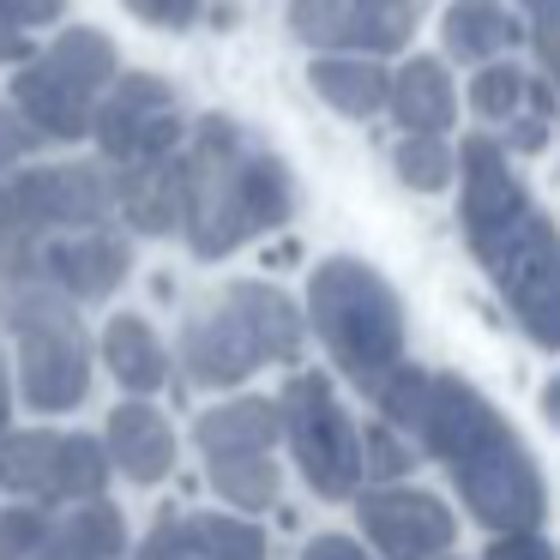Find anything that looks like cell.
<instances>
[{
  "instance_id": "obj_17",
  "label": "cell",
  "mask_w": 560,
  "mask_h": 560,
  "mask_svg": "<svg viewBox=\"0 0 560 560\" xmlns=\"http://www.w3.org/2000/svg\"><path fill=\"white\" fill-rule=\"evenodd\" d=\"M283 434V410L271 398H235L218 404L194 422V440L206 458H235V452H271Z\"/></svg>"
},
{
  "instance_id": "obj_27",
  "label": "cell",
  "mask_w": 560,
  "mask_h": 560,
  "mask_svg": "<svg viewBox=\"0 0 560 560\" xmlns=\"http://www.w3.org/2000/svg\"><path fill=\"white\" fill-rule=\"evenodd\" d=\"M194 536L206 560H266V530L247 518H223V512H194Z\"/></svg>"
},
{
  "instance_id": "obj_9",
  "label": "cell",
  "mask_w": 560,
  "mask_h": 560,
  "mask_svg": "<svg viewBox=\"0 0 560 560\" xmlns=\"http://www.w3.org/2000/svg\"><path fill=\"white\" fill-rule=\"evenodd\" d=\"M115 182L97 163H61V170H31L13 187H0V242H31L43 230H97L115 206Z\"/></svg>"
},
{
  "instance_id": "obj_21",
  "label": "cell",
  "mask_w": 560,
  "mask_h": 560,
  "mask_svg": "<svg viewBox=\"0 0 560 560\" xmlns=\"http://www.w3.org/2000/svg\"><path fill=\"white\" fill-rule=\"evenodd\" d=\"M61 446L67 434H7L0 440V482L37 500H61Z\"/></svg>"
},
{
  "instance_id": "obj_25",
  "label": "cell",
  "mask_w": 560,
  "mask_h": 560,
  "mask_svg": "<svg viewBox=\"0 0 560 560\" xmlns=\"http://www.w3.org/2000/svg\"><path fill=\"white\" fill-rule=\"evenodd\" d=\"M428 392H434V374H428V368H416V362H404L398 374H392L386 386L374 392V404H380V416H386V428H398L410 446H416V428H422Z\"/></svg>"
},
{
  "instance_id": "obj_18",
  "label": "cell",
  "mask_w": 560,
  "mask_h": 560,
  "mask_svg": "<svg viewBox=\"0 0 560 560\" xmlns=\"http://www.w3.org/2000/svg\"><path fill=\"white\" fill-rule=\"evenodd\" d=\"M307 79H314L319 97L338 115H350V121H368V115H380L392 103V73L380 61H368V55H319V61L307 67Z\"/></svg>"
},
{
  "instance_id": "obj_22",
  "label": "cell",
  "mask_w": 560,
  "mask_h": 560,
  "mask_svg": "<svg viewBox=\"0 0 560 560\" xmlns=\"http://www.w3.org/2000/svg\"><path fill=\"white\" fill-rule=\"evenodd\" d=\"M206 464H211V488L235 512H266L278 500V464H271V452H235V458H206Z\"/></svg>"
},
{
  "instance_id": "obj_28",
  "label": "cell",
  "mask_w": 560,
  "mask_h": 560,
  "mask_svg": "<svg viewBox=\"0 0 560 560\" xmlns=\"http://www.w3.org/2000/svg\"><path fill=\"white\" fill-rule=\"evenodd\" d=\"M109 482V446H97L91 434H67L61 446V500H103Z\"/></svg>"
},
{
  "instance_id": "obj_20",
  "label": "cell",
  "mask_w": 560,
  "mask_h": 560,
  "mask_svg": "<svg viewBox=\"0 0 560 560\" xmlns=\"http://www.w3.org/2000/svg\"><path fill=\"white\" fill-rule=\"evenodd\" d=\"M103 362H109V374L121 380L127 392H158L163 380H170V355H163L158 331L139 314H115L109 326H103Z\"/></svg>"
},
{
  "instance_id": "obj_29",
  "label": "cell",
  "mask_w": 560,
  "mask_h": 560,
  "mask_svg": "<svg viewBox=\"0 0 560 560\" xmlns=\"http://www.w3.org/2000/svg\"><path fill=\"white\" fill-rule=\"evenodd\" d=\"M362 470L374 476L380 488L404 482V476H410V440H404L398 428H386V422L362 428Z\"/></svg>"
},
{
  "instance_id": "obj_41",
  "label": "cell",
  "mask_w": 560,
  "mask_h": 560,
  "mask_svg": "<svg viewBox=\"0 0 560 560\" xmlns=\"http://www.w3.org/2000/svg\"><path fill=\"white\" fill-rule=\"evenodd\" d=\"M37 560H85V555H73V548H61V542H55V530H49V548H43Z\"/></svg>"
},
{
  "instance_id": "obj_43",
  "label": "cell",
  "mask_w": 560,
  "mask_h": 560,
  "mask_svg": "<svg viewBox=\"0 0 560 560\" xmlns=\"http://www.w3.org/2000/svg\"><path fill=\"white\" fill-rule=\"evenodd\" d=\"M440 560H458V555H440Z\"/></svg>"
},
{
  "instance_id": "obj_31",
  "label": "cell",
  "mask_w": 560,
  "mask_h": 560,
  "mask_svg": "<svg viewBox=\"0 0 560 560\" xmlns=\"http://www.w3.org/2000/svg\"><path fill=\"white\" fill-rule=\"evenodd\" d=\"M43 542H49V512L37 506L0 512V560H31Z\"/></svg>"
},
{
  "instance_id": "obj_32",
  "label": "cell",
  "mask_w": 560,
  "mask_h": 560,
  "mask_svg": "<svg viewBox=\"0 0 560 560\" xmlns=\"http://www.w3.org/2000/svg\"><path fill=\"white\" fill-rule=\"evenodd\" d=\"M139 560H206V548H199V536H194V518L163 512L158 530H151L145 548H139Z\"/></svg>"
},
{
  "instance_id": "obj_37",
  "label": "cell",
  "mask_w": 560,
  "mask_h": 560,
  "mask_svg": "<svg viewBox=\"0 0 560 560\" xmlns=\"http://www.w3.org/2000/svg\"><path fill=\"white\" fill-rule=\"evenodd\" d=\"M61 7H67V0H0V13L13 19L19 31H25V25H49Z\"/></svg>"
},
{
  "instance_id": "obj_15",
  "label": "cell",
  "mask_w": 560,
  "mask_h": 560,
  "mask_svg": "<svg viewBox=\"0 0 560 560\" xmlns=\"http://www.w3.org/2000/svg\"><path fill=\"white\" fill-rule=\"evenodd\" d=\"M518 19L506 13V0H452L446 13H440V43H446L452 61L464 67H488L500 55H512L518 43Z\"/></svg>"
},
{
  "instance_id": "obj_30",
  "label": "cell",
  "mask_w": 560,
  "mask_h": 560,
  "mask_svg": "<svg viewBox=\"0 0 560 560\" xmlns=\"http://www.w3.org/2000/svg\"><path fill=\"white\" fill-rule=\"evenodd\" d=\"M524 13V37H530L536 61H542L548 85L560 91V0H518Z\"/></svg>"
},
{
  "instance_id": "obj_3",
  "label": "cell",
  "mask_w": 560,
  "mask_h": 560,
  "mask_svg": "<svg viewBox=\"0 0 560 560\" xmlns=\"http://www.w3.org/2000/svg\"><path fill=\"white\" fill-rule=\"evenodd\" d=\"M295 182L278 151H266L230 115H206L194 127V151L182 158V223L199 259H223L242 242L290 223Z\"/></svg>"
},
{
  "instance_id": "obj_10",
  "label": "cell",
  "mask_w": 560,
  "mask_h": 560,
  "mask_svg": "<svg viewBox=\"0 0 560 560\" xmlns=\"http://www.w3.org/2000/svg\"><path fill=\"white\" fill-rule=\"evenodd\" d=\"M91 127H97V145L109 151V163L139 170V163L175 158V145H182V103H175V91L158 73H121Z\"/></svg>"
},
{
  "instance_id": "obj_19",
  "label": "cell",
  "mask_w": 560,
  "mask_h": 560,
  "mask_svg": "<svg viewBox=\"0 0 560 560\" xmlns=\"http://www.w3.org/2000/svg\"><path fill=\"white\" fill-rule=\"evenodd\" d=\"M115 194H121L133 230L145 235H170L182 223V158H163V163H139V170L115 175Z\"/></svg>"
},
{
  "instance_id": "obj_6",
  "label": "cell",
  "mask_w": 560,
  "mask_h": 560,
  "mask_svg": "<svg viewBox=\"0 0 560 560\" xmlns=\"http://www.w3.org/2000/svg\"><path fill=\"white\" fill-rule=\"evenodd\" d=\"M115 67L121 61H115V43L103 31H67L43 61L25 67V79L13 85V103L37 139H79L91 133L109 85L121 79Z\"/></svg>"
},
{
  "instance_id": "obj_26",
  "label": "cell",
  "mask_w": 560,
  "mask_h": 560,
  "mask_svg": "<svg viewBox=\"0 0 560 560\" xmlns=\"http://www.w3.org/2000/svg\"><path fill=\"white\" fill-rule=\"evenodd\" d=\"M524 91H530V73H518L512 61H488L482 73L470 79V109L482 121H518Z\"/></svg>"
},
{
  "instance_id": "obj_1",
  "label": "cell",
  "mask_w": 560,
  "mask_h": 560,
  "mask_svg": "<svg viewBox=\"0 0 560 560\" xmlns=\"http://www.w3.org/2000/svg\"><path fill=\"white\" fill-rule=\"evenodd\" d=\"M458 223L512 326L536 350L560 355V230L512 175L506 145L488 133L458 145Z\"/></svg>"
},
{
  "instance_id": "obj_5",
  "label": "cell",
  "mask_w": 560,
  "mask_h": 560,
  "mask_svg": "<svg viewBox=\"0 0 560 560\" xmlns=\"http://www.w3.org/2000/svg\"><path fill=\"white\" fill-rule=\"evenodd\" d=\"M302 307L271 283H230L182 331V368L194 386H242L266 362L302 355Z\"/></svg>"
},
{
  "instance_id": "obj_33",
  "label": "cell",
  "mask_w": 560,
  "mask_h": 560,
  "mask_svg": "<svg viewBox=\"0 0 560 560\" xmlns=\"http://www.w3.org/2000/svg\"><path fill=\"white\" fill-rule=\"evenodd\" d=\"M127 13H139L145 25H163V31H187L199 19V0H127Z\"/></svg>"
},
{
  "instance_id": "obj_39",
  "label": "cell",
  "mask_w": 560,
  "mask_h": 560,
  "mask_svg": "<svg viewBox=\"0 0 560 560\" xmlns=\"http://www.w3.org/2000/svg\"><path fill=\"white\" fill-rule=\"evenodd\" d=\"M19 55H25V31L0 13V61H19Z\"/></svg>"
},
{
  "instance_id": "obj_13",
  "label": "cell",
  "mask_w": 560,
  "mask_h": 560,
  "mask_svg": "<svg viewBox=\"0 0 560 560\" xmlns=\"http://www.w3.org/2000/svg\"><path fill=\"white\" fill-rule=\"evenodd\" d=\"M127 266H133V254H127V242L109 230H85V235H73V242L37 247V278L49 283V290H67L73 302H103V295H115L127 278Z\"/></svg>"
},
{
  "instance_id": "obj_24",
  "label": "cell",
  "mask_w": 560,
  "mask_h": 560,
  "mask_svg": "<svg viewBox=\"0 0 560 560\" xmlns=\"http://www.w3.org/2000/svg\"><path fill=\"white\" fill-rule=\"evenodd\" d=\"M392 170H398V182L416 187V194H446V187L458 182V151H452L446 139H398Z\"/></svg>"
},
{
  "instance_id": "obj_36",
  "label": "cell",
  "mask_w": 560,
  "mask_h": 560,
  "mask_svg": "<svg viewBox=\"0 0 560 560\" xmlns=\"http://www.w3.org/2000/svg\"><path fill=\"white\" fill-rule=\"evenodd\" d=\"M506 151H518V158H536V151H548V121H536V115H518V121H506Z\"/></svg>"
},
{
  "instance_id": "obj_12",
  "label": "cell",
  "mask_w": 560,
  "mask_h": 560,
  "mask_svg": "<svg viewBox=\"0 0 560 560\" xmlns=\"http://www.w3.org/2000/svg\"><path fill=\"white\" fill-rule=\"evenodd\" d=\"M355 512H362V536L386 560H440L458 542V512L410 482L368 488V494H355Z\"/></svg>"
},
{
  "instance_id": "obj_14",
  "label": "cell",
  "mask_w": 560,
  "mask_h": 560,
  "mask_svg": "<svg viewBox=\"0 0 560 560\" xmlns=\"http://www.w3.org/2000/svg\"><path fill=\"white\" fill-rule=\"evenodd\" d=\"M392 121L404 127V139H446V127L458 121V85H452L446 61L434 55H410L392 73Z\"/></svg>"
},
{
  "instance_id": "obj_11",
  "label": "cell",
  "mask_w": 560,
  "mask_h": 560,
  "mask_svg": "<svg viewBox=\"0 0 560 560\" xmlns=\"http://www.w3.org/2000/svg\"><path fill=\"white\" fill-rule=\"evenodd\" d=\"M422 7L416 0H290V31L326 55H398Z\"/></svg>"
},
{
  "instance_id": "obj_2",
  "label": "cell",
  "mask_w": 560,
  "mask_h": 560,
  "mask_svg": "<svg viewBox=\"0 0 560 560\" xmlns=\"http://www.w3.org/2000/svg\"><path fill=\"white\" fill-rule=\"evenodd\" d=\"M416 446L434 452L440 470L452 476L464 512L476 524H488L494 536L512 530H536L548 518V488L536 470L530 446L512 434V422L458 374H434L428 392L422 428H416Z\"/></svg>"
},
{
  "instance_id": "obj_23",
  "label": "cell",
  "mask_w": 560,
  "mask_h": 560,
  "mask_svg": "<svg viewBox=\"0 0 560 560\" xmlns=\"http://www.w3.org/2000/svg\"><path fill=\"white\" fill-rule=\"evenodd\" d=\"M55 542L73 548V555H85V560H115L127 548V524H121V512H115L109 500H85V506L55 530Z\"/></svg>"
},
{
  "instance_id": "obj_4",
  "label": "cell",
  "mask_w": 560,
  "mask_h": 560,
  "mask_svg": "<svg viewBox=\"0 0 560 560\" xmlns=\"http://www.w3.org/2000/svg\"><path fill=\"white\" fill-rule=\"evenodd\" d=\"M307 319L343 380H355L368 398L404 368V302L368 259H326L307 278Z\"/></svg>"
},
{
  "instance_id": "obj_8",
  "label": "cell",
  "mask_w": 560,
  "mask_h": 560,
  "mask_svg": "<svg viewBox=\"0 0 560 560\" xmlns=\"http://www.w3.org/2000/svg\"><path fill=\"white\" fill-rule=\"evenodd\" d=\"M283 410V440H290L295 464H302L307 488L319 500H355L368 482L362 470V428L338 404L326 374H295L278 398Z\"/></svg>"
},
{
  "instance_id": "obj_40",
  "label": "cell",
  "mask_w": 560,
  "mask_h": 560,
  "mask_svg": "<svg viewBox=\"0 0 560 560\" xmlns=\"http://www.w3.org/2000/svg\"><path fill=\"white\" fill-rule=\"evenodd\" d=\"M542 416H548V422L560 428V374H555V380H548V386H542Z\"/></svg>"
},
{
  "instance_id": "obj_42",
  "label": "cell",
  "mask_w": 560,
  "mask_h": 560,
  "mask_svg": "<svg viewBox=\"0 0 560 560\" xmlns=\"http://www.w3.org/2000/svg\"><path fill=\"white\" fill-rule=\"evenodd\" d=\"M0 428H7V368H0Z\"/></svg>"
},
{
  "instance_id": "obj_34",
  "label": "cell",
  "mask_w": 560,
  "mask_h": 560,
  "mask_svg": "<svg viewBox=\"0 0 560 560\" xmlns=\"http://www.w3.org/2000/svg\"><path fill=\"white\" fill-rule=\"evenodd\" d=\"M482 560H560V555H555V542H542L536 530H512V536H494Z\"/></svg>"
},
{
  "instance_id": "obj_35",
  "label": "cell",
  "mask_w": 560,
  "mask_h": 560,
  "mask_svg": "<svg viewBox=\"0 0 560 560\" xmlns=\"http://www.w3.org/2000/svg\"><path fill=\"white\" fill-rule=\"evenodd\" d=\"M302 560H374L355 536H338V530H326V536H314V542L302 548Z\"/></svg>"
},
{
  "instance_id": "obj_16",
  "label": "cell",
  "mask_w": 560,
  "mask_h": 560,
  "mask_svg": "<svg viewBox=\"0 0 560 560\" xmlns=\"http://www.w3.org/2000/svg\"><path fill=\"white\" fill-rule=\"evenodd\" d=\"M109 464H121L133 482H163L175 470V434L151 404H121L109 416Z\"/></svg>"
},
{
  "instance_id": "obj_7",
  "label": "cell",
  "mask_w": 560,
  "mask_h": 560,
  "mask_svg": "<svg viewBox=\"0 0 560 560\" xmlns=\"http://www.w3.org/2000/svg\"><path fill=\"white\" fill-rule=\"evenodd\" d=\"M0 314L25 338V398L37 410H73L91 386V350L67 302L43 278H19L0 290Z\"/></svg>"
},
{
  "instance_id": "obj_38",
  "label": "cell",
  "mask_w": 560,
  "mask_h": 560,
  "mask_svg": "<svg viewBox=\"0 0 560 560\" xmlns=\"http://www.w3.org/2000/svg\"><path fill=\"white\" fill-rule=\"evenodd\" d=\"M524 103H530V115H536V121H548V115L560 109V91L548 85V79H530V91H524Z\"/></svg>"
}]
</instances>
